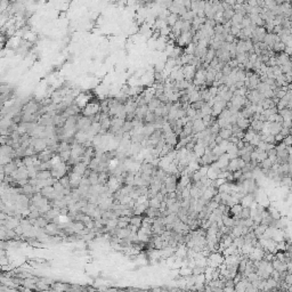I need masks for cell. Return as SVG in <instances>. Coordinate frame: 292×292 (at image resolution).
<instances>
[{"label":"cell","mask_w":292,"mask_h":292,"mask_svg":"<svg viewBox=\"0 0 292 292\" xmlns=\"http://www.w3.org/2000/svg\"><path fill=\"white\" fill-rule=\"evenodd\" d=\"M193 35H194V32L188 31V32H183L182 35H179L177 38V44L179 48H183V47H186L187 45H189L192 42Z\"/></svg>","instance_id":"cell-2"},{"label":"cell","mask_w":292,"mask_h":292,"mask_svg":"<svg viewBox=\"0 0 292 292\" xmlns=\"http://www.w3.org/2000/svg\"><path fill=\"white\" fill-rule=\"evenodd\" d=\"M283 144L285 145L286 147H290L292 144V137L291 135H289V136H286V137L283 138Z\"/></svg>","instance_id":"cell-33"},{"label":"cell","mask_w":292,"mask_h":292,"mask_svg":"<svg viewBox=\"0 0 292 292\" xmlns=\"http://www.w3.org/2000/svg\"><path fill=\"white\" fill-rule=\"evenodd\" d=\"M98 110H99V104L96 102H92V103H88L83 107V114L87 116H92L97 113Z\"/></svg>","instance_id":"cell-4"},{"label":"cell","mask_w":292,"mask_h":292,"mask_svg":"<svg viewBox=\"0 0 292 292\" xmlns=\"http://www.w3.org/2000/svg\"><path fill=\"white\" fill-rule=\"evenodd\" d=\"M254 195L253 194H245L240 201V204L242 206V208H250L252 203L254 202Z\"/></svg>","instance_id":"cell-8"},{"label":"cell","mask_w":292,"mask_h":292,"mask_svg":"<svg viewBox=\"0 0 292 292\" xmlns=\"http://www.w3.org/2000/svg\"><path fill=\"white\" fill-rule=\"evenodd\" d=\"M284 48H285V45L283 44V42H281V41H278V42H275L274 44V46H273V50L274 52H276V53H283L284 52Z\"/></svg>","instance_id":"cell-25"},{"label":"cell","mask_w":292,"mask_h":292,"mask_svg":"<svg viewBox=\"0 0 292 292\" xmlns=\"http://www.w3.org/2000/svg\"><path fill=\"white\" fill-rule=\"evenodd\" d=\"M228 163H229V159L228 156H227V154L225 153V154L220 155L219 158H218V160L215 162V164L221 170V171H227V167H228Z\"/></svg>","instance_id":"cell-5"},{"label":"cell","mask_w":292,"mask_h":292,"mask_svg":"<svg viewBox=\"0 0 292 292\" xmlns=\"http://www.w3.org/2000/svg\"><path fill=\"white\" fill-rule=\"evenodd\" d=\"M149 292H162V287H153L149 290Z\"/></svg>","instance_id":"cell-35"},{"label":"cell","mask_w":292,"mask_h":292,"mask_svg":"<svg viewBox=\"0 0 292 292\" xmlns=\"http://www.w3.org/2000/svg\"><path fill=\"white\" fill-rule=\"evenodd\" d=\"M224 260H225V257L220 252H211L209 254V257L206 258V265L212 268H218L220 265L224 263Z\"/></svg>","instance_id":"cell-1"},{"label":"cell","mask_w":292,"mask_h":292,"mask_svg":"<svg viewBox=\"0 0 292 292\" xmlns=\"http://www.w3.org/2000/svg\"><path fill=\"white\" fill-rule=\"evenodd\" d=\"M216 57V50L215 49H212V48H210V49H208V52H206V56H204V63L206 64H209L211 63L212 62V59L213 58Z\"/></svg>","instance_id":"cell-15"},{"label":"cell","mask_w":292,"mask_h":292,"mask_svg":"<svg viewBox=\"0 0 292 292\" xmlns=\"http://www.w3.org/2000/svg\"><path fill=\"white\" fill-rule=\"evenodd\" d=\"M89 99H90V97L87 95V94H80L78 97H77V99H75V102H77V104H78V106L79 107H85L87 104L89 103Z\"/></svg>","instance_id":"cell-11"},{"label":"cell","mask_w":292,"mask_h":292,"mask_svg":"<svg viewBox=\"0 0 292 292\" xmlns=\"http://www.w3.org/2000/svg\"><path fill=\"white\" fill-rule=\"evenodd\" d=\"M244 17V15H242L240 13H235L234 16L232 17L230 22H232V25H236V26H241V23H242V20Z\"/></svg>","instance_id":"cell-18"},{"label":"cell","mask_w":292,"mask_h":292,"mask_svg":"<svg viewBox=\"0 0 292 292\" xmlns=\"http://www.w3.org/2000/svg\"><path fill=\"white\" fill-rule=\"evenodd\" d=\"M160 105H161V102L158 99V98L154 97L149 104H147V109H149V112H154V110L156 109V107H159Z\"/></svg>","instance_id":"cell-21"},{"label":"cell","mask_w":292,"mask_h":292,"mask_svg":"<svg viewBox=\"0 0 292 292\" xmlns=\"http://www.w3.org/2000/svg\"><path fill=\"white\" fill-rule=\"evenodd\" d=\"M144 119H145V121H146L147 123H149V125H151V123H153V122L155 121V115H154V113H153V112H149H149H147V114L145 115V118H144Z\"/></svg>","instance_id":"cell-29"},{"label":"cell","mask_w":292,"mask_h":292,"mask_svg":"<svg viewBox=\"0 0 292 292\" xmlns=\"http://www.w3.org/2000/svg\"><path fill=\"white\" fill-rule=\"evenodd\" d=\"M244 243H245V241H244V239H243V236H240V237H235V239H233V244H234L239 250H240L242 246L244 245Z\"/></svg>","instance_id":"cell-24"},{"label":"cell","mask_w":292,"mask_h":292,"mask_svg":"<svg viewBox=\"0 0 292 292\" xmlns=\"http://www.w3.org/2000/svg\"><path fill=\"white\" fill-rule=\"evenodd\" d=\"M196 73V68L193 65H184L183 66V74L184 79L186 81H192L194 79V75Z\"/></svg>","instance_id":"cell-3"},{"label":"cell","mask_w":292,"mask_h":292,"mask_svg":"<svg viewBox=\"0 0 292 292\" xmlns=\"http://www.w3.org/2000/svg\"><path fill=\"white\" fill-rule=\"evenodd\" d=\"M267 212H268V215L270 216V218L273 219V220H278L281 218V213L278 212V210L276 209V208H273V206H270V208H268V210H267Z\"/></svg>","instance_id":"cell-19"},{"label":"cell","mask_w":292,"mask_h":292,"mask_svg":"<svg viewBox=\"0 0 292 292\" xmlns=\"http://www.w3.org/2000/svg\"><path fill=\"white\" fill-rule=\"evenodd\" d=\"M212 292H224L223 289H219V287H212Z\"/></svg>","instance_id":"cell-36"},{"label":"cell","mask_w":292,"mask_h":292,"mask_svg":"<svg viewBox=\"0 0 292 292\" xmlns=\"http://www.w3.org/2000/svg\"><path fill=\"white\" fill-rule=\"evenodd\" d=\"M237 170H241L240 168V158H237V159H233V160H229V163H228V167H227V171L229 172H235L237 171Z\"/></svg>","instance_id":"cell-10"},{"label":"cell","mask_w":292,"mask_h":292,"mask_svg":"<svg viewBox=\"0 0 292 292\" xmlns=\"http://www.w3.org/2000/svg\"><path fill=\"white\" fill-rule=\"evenodd\" d=\"M199 112H200L201 115H202V118H203V116H206V115H211L212 110H211V107L208 105V104L204 103L203 105H202V107L199 110Z\"/></svg>","instance_id":"cell-22"},{"label":"cell","mask_w":292,"mask_h":292,"mask_svg":"<svg viewBox=\"0 0 292 292\" xmlns=\"http://www.w3.org/2000/svg\"><path fill=\"white\" fill-rule=\"evenodd\" d=\"M149 208H153V209H160L161 202L156 197H153V199L149 200Z\"/></svg>","instance_id":"cell-26"},{"label":"cell","mask_w":292,"mask_h":292,"mask_svg":"<svg viewBox=\"0 0 292 292\" xmlns=\"http://www.w3.org/2000/svg\"><path fill=\"white\" fill-rule=\"evenodd\" d=\"M204 129H206V126H204V123H203L202 119L192 121V132H193V135L203 131Z\"/></svg>","instance_id":"cell-7"},{"label":"cell","mask_w":292,"mask_h":292,"mask_svg":"<svg viewBox=\"0 0 292 292\" xmlns=\"http://www.w3.org/2000/svg\"><path fill=\"white\" fill-rule=\"evenodd\" d=\"M218 136L221 138L223 140H228L229 138L233 136L232 129H220L218 132Z\"/></svg>","instance_id":"cell-14"},{"label":"cell","mask_w":292,"mask_h":292,"mask_svg":"<svg viewBox=\"0 0 292 292\" xmlns=\"http://www.w3.org/2000/svg\"><path fill=\"white\" fill-rule=\"evenodd\" d=\"M142 223H143V218L140 217V216H134V217L130 218V221H129V224L131 226H135L138 229L142 227Z\"/></svg>","instance_id":"cell-17"},{"label":"cell","mask_w":292,"mask_h":292,"mask_svg":"<svg viewBox=\"0 0 292 292\" xmlns=\"http://www.w3.org/2000/svg\"><path fill=\"white\" fill-rule=\"evenodd\" d=\"M290 62V56L285 55L284 53H281L278 56H276V65L277 66H283Z\"/></svg>","instance_id":"cell-12"},{"label":"cell","mask_w":292,"mask_h":292,"mask_svg":"<svg viewBox=\"0 0 292 292\" xmlns=\"http://www.w3.org/2000/svg\"><path fill=\"white\" fill-rule=\"evenodd\" d=\"M179 20V16L178 15H176V14H169L168 15V17H167L166 22H167V25L169 26V28H172L175 24L177 23V21Z\"/></svg>","instance_id":"cell-16"},{"label":"cell","mask_w":292,"mask_h":292,"mask_svg":"<svg viewBox=\"0 0 292 292\" xmlns=\"http://www.w3.org/2000/svg\"><path fill=\"white\" fill-rule=\"evenodd\" d=\"M283 282H284L287 286H291V284H292V275L290 274V273H286L285 276H284V278H283Z\"/></svg>","instance_id":"cell-31"},{"label":"cell","mask_w":292,"mask_h":292,"mask_svg":"<svg viewBox=\"0 0 292 292\" xmlns=\"http://www.w3.org/2000/svg\"><path fill=\"white\" fill-rule=\"evenodd\" d=\"M256 134H257V132L253 131L252 129H249V130H248L246 132H244V137H243V139H242V140H243V142H244L245 144L246 143L249 144L252 140V139H253V137L256 136Z\"/></svg>","instance_id":"cell-20"},{"label":"cell","mask_w":292,"mask_h":292,"mask_svg":"<svg viewBox=\"0 0 292 292\" xmlns=\"http://www.w3.org/2000/svg\"><path fill=\"white\" fill-rule=\"evenodd\" d=\"M241 30H242V28L241 26H236V25H232L230 26V29H229V35H233V37H237V35H240Z\"/></svg>","instance_id":"cell-27"},{"label":"cell","mask_w":292,"mask_h":292,"mask_svg":"<svg viewBox=\"0 0 292 292\" xmlns=\"http://www.w3.org/2000/svg\"><path fill=\"white\" fill-rule=\"evenodd\" d=\"M267 129H268V134L269 135H277L281 132V129H282V123H278V122H268L267 125Z\"/></svg>","instance_id":"cell-6"},{"label":"cell","mask_w":292,"mask_h":292,"mask_svg":"<svg viewBox=\"0 0 292 292\" xmlns=\"http://www.w3.org/2000/svg\"><path fill=\"white\" fill-rule=\"evenodd\" d=\"M213 32H215V35H223L224 26L221 25V24H217V25L213 28Z\"/></svg>","instance_id":"cell-32"},{"label":"cell","mask_w":292,"mask_h":292,"mask_svg":"<svg viewBox=\"0 0 292 292\" xmlns=\"http://www.w3.org/2000/svg\"><path fill=\"white\" fill-rule=\"evenodd\" d=\"M248 218H250V208H243L239 216V219H248Z\"/></svg>","instance_id":"cell-28"},{"label":"cell","mask_w":292,"mask_h":292,"mask_svg":"<svg viewBox=\"0 0 292 292\" xmlns=\"http://www.w3.org/2000/svg\"><path fill=\"white\" fill-rule=\"evenodd\" d=\"M235 126L237 128H240L241 130H245L250 127V120L249 119H244L241 116V113L239 112V118H237V121L235 123Z\"/></svg>","instance_id":"cell-9"},{"label":"cell","mask_w":292,"mask_h":292,"mask_svg":"<svg viewBox=\"0 0 292 292\" xmlns=\"http://www.w3.org/2000/svg\"><path fill=\"white\" fill-rule=\"evenodd\" d=\"M204 269H206V267H201V266H196V265H195V267L192 269V274L193 275L203 274V273H204Z\"/></svg>","instance_id":"cell-30"},{"label":"cell","mask_w":292,"mask_h":292,"mask_svg":"<svg viewBox=\"0 0 292 292\" xmlns=\"http://www.w3.org/2000/svg\"><path fill=\"white\" fill-rule=\"evenodd\" d=\"M195 50H196V44H193V42H191L189 45H187V46L185 47V54H186V55H192V56H194Z\"/></svg>","instance_id":"cell-23"},{"label":"cell","mask_w":292,"mask_h":292,"mask_svg":"<svg viewBox=\"0 0 292 292\" xmlns=\"http://www.w3.org/2000/svg\"><path fill=\"white\" fill-rule=\"evenodd\" d=\"M221 221H223V225L227 228H232L233 226H235V219L233 217H229V216H226V215H223L221 216Z\"/></svg>","instance_id":"cell-13"},{"label":"cell","mask_w":292,"mask_h":292,"mask_svg":"<svg viewBox=\"0 0 292 292\" xmlns=\"http://www.w3.org/2000/svg\"><path fill=\"white\" fill-rule=\"evenodd\" d=\"M137 292H149V290H137Z\"/></svg>","instance_id":"cell-37"},{"label":"cell","mask_w":292,"mask_h":292,"mask_svg":"<svg viewBox=\"0 0 292 292\" xmlns=\"http://www.w3.org/2000/svg\"><path fill=\"white\" fill-rule=\"evenodd\" d=\"M224 292H235V286H224Z\"/></svg>","instance_id":"cell-34"}]
</instances>
